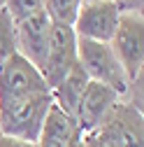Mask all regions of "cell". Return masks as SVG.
<instances>
[{
  "label": "cell",
  "instance_id": "15",
  "mask_svg": "<svg viewBox=\"0 0 144 147\" xmlns=\"http://www.w3.org/2000/svg\"><path fill=\"white\" fill-rule=\"evenodd\" d=\"M0 147H35V142L19 140V138H12V136H3V133H0Z\"/></svg>",
  "mask_w": 144,
  "mask_h": 147
},
{
  "label": "cell",
  "instance_id": "2",
  "mask_svg": "<svg viewBox=\"0 0 144 147\" xmlns=\"http://www.w3.org/2000/svg\"><path fill=\"white\" fill-rule=\"evenodd\" d=\"M47 94H51V89L47 86L42 72L21 54H14L7 63L0 65V107Z\"/></svg>",
  "mask_w": 144,
  "mask_h": 147
},
{
  "label": "cell",
  "instance_id": "14",
  "mask_svg": "<svg viewBox=\"0 0 144 147\" xmlns=\"http://www.w3.org/2000/svg\"><path fill=\"white\" fill-rule=\"evenodd\" d=\"M114 5L119 7L121 14H142L144 0H114Z\"/></svg>",
  "mask_w": 144,
  "mask_h": 147
},
{
  "label": "cell",
  "instance_id": "8",
  "mask_svg": "<svg viewBox=\"0 0 144 147\" xmlns=\"http://www.w3.org/2000/svg\"><path fill=\"white\" fill-rule=\"evenodd\" d=\"M16 33V54H21L26 61H30L35 68H42L47 56L49 33H51V19L47 12H37L23 21L14 24Z\"/></svg>",
  "mask_w": 144,
  "mask_h": 147
},
{
  "label": "cell",
  "instance_id": "16",
  "mask_svg": "<svg viewBox=\"0 0 144 147\" xmlns=\"http://www.w3.org/2000/svg\"><path fill=\"white\" fill-rule=\"evenodd\" d=\"M81 147H109L107 142H102L98 138V133H81Z\"/></svg>",
  "mask_w": 144,
  "mask_h": 147
},
{
  "label": "cell",
  "instance_id": "13",
  "mask_svg": "<svg viewBox=\"0 0 144 147\" xmlns=\"http://www.w3.org/2000/svg\"><path fill=\"white\" fill-rule=\"evenodd\" d=\"M44 3L47 0H7L5 9L9 12L12 21L16 24V21H23V19H28V16L37 14V12H47Z\"/></svg>",
  "mask_w": 144,
  "mask_h": 147
},
{
  "label": "cell",
  "instance_id": "11",
  "mask_svg": "<svg viewBox=\"0 0 144 147\" xmlns=\"http://www.w3.org/2000/svg\"><path fill=\"white\" fill-rule=\"evenodd\" d=\"M84 0H47L44 3V9L49 14V19L53 24H65V26H72L75 24V16L79 12Z\"/></svg>",
  "mask_w": 144,
  "mask_h": 147
},
{
  "label": "cell",
  "instance_id": "4",
  "mask_svg": "<svg viewBox=\"0 0 144 147\" xmlns=\"http://www.w3.org/2000/svg\"><path fill=\"white\" fill-rule=\"evenodd\" d=\"M75 65H77V35H75V30H72V26L51 21L47 56L40 68L47 86L56 89L70 75V70Z\"/></svg>",
  "mask_w": 144,
  "mask_h": 147
},
{
  "label": "cell",
  "instance_id": "5",
  "mask_svg": "<svg viewBox=\"0 0 144 147\" xmlns=\"http://www.w3.org/2000/svg\"><path fill=\"white\" fill-rule=\"evenodd\" d=\"M95 133L109 147H144V115L121 98Z\"/></svg>",
  "mask_w": 144,
  "mask_h": 147
},
{
  "label": "cell",
  "instance_id": "9",
  "mask_svg": "<svg viewBox=\"0 0 144 147\" xmlns=\"http://www.w3.org/2000/svg\"><path fill=\"white\" fill-rule=\"evenodd\" d=\"M79 136L81 133H79L75 119L61 112L56 105H51L49 115L42 124V131L35 140V147H70Z\"/></svg>",
  "mask_w": 144,
  "mask_h": 147
},
{
  "label": "cell",
  "instance_id": "1",
  "mask_svg": "<svg viewBox=\"0 0 144 147\" xmlns=\"http://www.w3.org/2000/svg\"><path fill=\"white\" fill-rule=\"evenodd\" d=\"M77 63L81 65V70L91 82L109 86L121 98H125L130 82L125 77L119 59L114 56L109 42H93L77 38Z\"/></svg>",
  "mask_w": 144,
  "mask_h": 147
},
{
  "label": "cell",
  "instance_id": "7",
  "mask_svg": "<svg viewBox=\"0 0 144 147\" xmlns=\"http://www.w3.org/2000/svg\"><path fill=\"white\" fill-rule=\"evenodd\" d=\"M121 100V96L116 94L114 89L91 82L88 80L84 94L79 98V105L75 110V124L79 128V133H93L95 128L109 117V112L114 110V105Z\"/></svg>",
  "mask_w": 144,
  "mask_h": 147
},
{
  "label": "cell",
  "instance_id": "19",
  "mask_svg": "<svg viewBox=\"0 0 144 147\" xmlns=\"http://www.w3.org/2000/svg\"><path fill=\"white\" fill-rule=\"evenodd\" d=\"M84 3H98V0H84Z\"/></svg>",
  "mask_w": 144,
  "mask_h": 147
},
{
  "label": "cell",
  "instance_id": "12",
  "mask_svg": "<svg viewBox=\"0 0 144 147\" xmlns=\"http://www.w3.org/2000/svg\"><path fill=\"white\" fill-rule=\"evenodd\" d=\"M16 54V33H14V21L9 12L3 7L0 9V65L7 63Z\"/></svg>",
  "mask_w": 144,
  "mask_h": 147
},
{
  "label": "cell",
  "instance_id": "10",
  "mask_svg": "<svg viewBox=\"0 0 144 147\" xmlns=\"http://www.w3.org/2000/svg\"><path fill=\"white\" fill-rule=\"evenodd\" d=\"M88 84V77L86 72L81 70V65L77 63L75 68L70 70V75L56 86L51 89V98H53V105H56L61 112H65L67 117H75V110L79 105V98L84 94V89Z\"/></svg>",
  "mask_w": 144,
  "mask_h": 147
},
{
  "label": "cell",
  "instance_id": "18",
  "mask_svg": "<svg viewBox=\"0 0 144 147\" xmlns=\"http://www.w3.org/2000/svg\"><path fill=\"white\" fill-rule=\"evenodd\" d=\"M5 5H7V0H0V9H3Z\"/></svg>",
  "mask_w": 144,
  "mask_h": 147
},
{
  "label": "cell",
  "instance_id": "3",
  "mask_svg": "<svg viewBox=\"0 0 144 147\" xmlns=\"http://www.w3.org/2000/svg\"><path fill=\"white\" fill-rule=\"evenodd\" d=\"M109 47L119 59L128 82L137 80L144 68V16L121 14L114 38L109 40Z\"/></svg>",
  "mask_w": 144,
  "mask_h": 147
},
{
  "label": "cell",
  "instance_id": "17",
  "mask_svg": "<svg viewBox=\"0 0 144 147\" xmlns=\"http://www.w3.org/2000/svg\"><path fill=\"white\" fill-rule=\"evenodd\" d=\"M70 147H81V136H79V138H77V140H75V142H72V145H70Z\"/></svg>",
  "mask_w": 144,
  "mask_h": 147
},
{
  "label": "cell",
  "instance_id": "6",
  "mask_svg": "<svg viewBox=\"0 0 144 147\" xmlns=\"http://www.w3.org/2000/svg\"><path fill=\"white\" fill-rule=\"evenodd\" d=\"M121 12L114 5V0H98V3H81L72 30L81 40L93 42H109L119 26Z\"/></svg>",
  "mask_w": 144,
  "mask_h": 147
}]
</instances>
